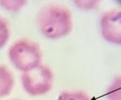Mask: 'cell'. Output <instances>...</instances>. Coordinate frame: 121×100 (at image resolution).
I'll use <instances>...</instances> for the list:
<instances>
[{
    "label": "cell",
    "instance_id": "cell-7",
    "mask_svg": "<svg viewBox=\"0 0 121 100\" xmlns=\"http://www.w3.org/2000/svg\"><path fill=\"white\" fill-rule=\"evenodd\" d=\"M9 37V29L7 23L0 17V49L7 42Z\"/></svg>",
    "mask_w": 121,
    "mask_h": 100
},
{
    "label": "cell",
    "instance_id": "cell-8",
    "mask_svg": "<svg viewBox=\"0 0 121 100\" xmlns=\"http://www.w3.org/2000/svg\"><path fill=\"white\" fill-rule=\"evenodd\" d=\"M24 0H0V5L5 8L11 10H17L22 7Z\"/></svg>",
    "mask_w": 121,
    "mask_h": 100
},
{
    "label": "cell",
    "instance_id": "cell-4",
    "mask_svg": "<svg viewBox=\"0 0 121 100\" xmlns=\"http://www.w3.org/2000/svg\"><path fill=\"white\" fill-rule=\"evenodd\" d=\"M121 18L120 11L114 10L106 12L101 18L102 34L106 40L112 43L121 44Z\"/></svg>",
    "mask_w": 121,
    "mask_h": 100
},
{
    "label": "cell",
    "instance_id": "cell-3",
    "mask_svg": "<svg viewBox=\"0 0 121 100\" xmlns=\"http://www.w3.org/2000/svg\"><path fill=\"white\" fill-rule=\"evenodd\" d=\"M53 76L47 66L39 64L32 69L24 72L21 75L22 86L29 94L43 95L52 88Z\"/></svg>",
    "mask_w": 121,
    "mask_h": 100
},
{
    "label": "cell",
    "instance_id": "cell-1",
    "mask_svg": "<svg viewBox=\"0 0 121 100\" xmlns=\"http://www.w3.org/2000/svg\"><path fill=\"white\" fill-rule=\"evenodd\" d=\"M38 23L42 33L50 38H57L67 35L72 27L69 10L57 5L43 7L38 14Z\"/></svg>",
    "mask_w": 121,
    "mask_h": 100
},
{
    "label": "cell",
    "instance_id": "cell-2",
    "mask_svg": "<svg viewBox=\"0 0 121 100\" xmlns=\"http://www.w3.org/2000/svg\"><path fill=\"white\" fill-rule=\"evenodd\" d=\"M8 54L15 67L23 72L40 64L42 60L39 45L25 39L18 40L13 44L9 49Z\"/></svg>",
    "mask_w": 121,
    "mask_h": 100
},
{
    "label": "cell",
    "instance_id": "cell-5",
    "mask_svg": "<svg viewBox=\"0 0 121 100\" xmlns=\"http://www.w3.org/2000/svg\"><path fill=\"white\" fill-rule=\"evenodd\" d=\"M14 84V77L9 69L0 65V97L9 94Z\"/></svg>",
    "mask_w": 121,
    "mask_h": 100
},
{
    "label": "cell",
    "instance_id": "cell-6",
    "mask_svg": "<svg viewBox=\"0 0 121 100\" xmlns=\"http://www.w3.org/2000/svg\"><path fill=\"white\" fill-rule=\"evenodd\" d=\"M58 100H91L85 92L80 91H64L59 95Z\"/></svg>",
    "mask_w": 121,
    "mask_h": 100
},
{
    "label": "cell",
    "instance_id": "cell-9",
    "mask_svg": "<svg viewBox=\"0 0 121 100\" xmlns=\"http://www.w3.org/2000/svg\"></svg>",
    "mask_w": 121,
    "mask_h": 100
}]
</instances>
